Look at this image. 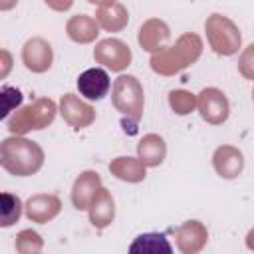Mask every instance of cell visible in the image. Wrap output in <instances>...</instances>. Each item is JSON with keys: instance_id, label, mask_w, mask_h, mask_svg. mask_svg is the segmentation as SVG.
<instances>
[{"instance_id": "cell-30", "label": "cell", "mask_w": 254, "mask_h": 254, "mask_svg": "<svg viewBox=\"0 0 254 254\" xmlns=\"http://www.w3.org/2000/svg\"><path fill=\"white\" fill-rule=\"evenodd\" d=\"M87 2H89V4H93V6H99V8H101V6H109V4H115L117 0H87Z\"/></svg>"}, {"instance_id": "cell-3", "label": "cell", "mask_w": 254, "mask_h": 254, "mask_svg": "<svg viewBox=\"0 0 254 254\" xmlns=\"http://www.w3.org/2000/svg\"><path fill=\"white\" fill-rule=\"evenodd\" d=\"M111 101L113 107L123 115V129L125 133L133 135L137 131V123L143 117L145 95L143 85L135 75L121 73L111 87Z\"/></svg>"}, {"instance_id": "cell-23", "label": "cell", "mask_w": 254, "mask_h": 254, "mask_svg": "<svg viewBox=\"0 0 254 254\" xmlns=\"http://www.w3.org/2000/svg\"><path fill=\"white\" fill-rule=\"evenodd\" d=\"M169 105L177 115H189L196 107V95L187 89H173L169 93Z\"/></svg>"}, {"instance_id": "cell-13", "label": "cell", "mask_w": 254, "mask_h": 254, "mask_svg": "<svg viewBox=\"0 0 254 254\" xmlns=\"http://www.w3.org/2000/svg\"><path fill=\"white\" fill-rule=\"evenodd\" d=\"M24 210H26V216L32 220V222H38V224H46L50 220H54L60 210H62V200L56 196V194H46V192H40V194H34L26 200L24 204Z\"/></svg>"}, {"instance_id": "cell-19", "label": "cell", "mask_w": 254, "mask_h": 254, "mask_svg": "<svg viewBox=\"0 0 254 254\" xmlns=\"http://www.w3.org/2000/svg\"><path fill=\"white\" fill-rule=\"evenodd\" d=\"M109 173L125 183H141L147 175V167L139 157H117L109 163Z\"/></svg>"}, {"instance_id": "cell-6", "label": "cell", "mask_w": 254, "mask_h": 254, "mask_svg": "<svg viewBox=\"0 0 254 254\" xmlns=\"http://www.w3.org/2000/svg\"><path fill=\"white\" fill-rule=\"evenodd\" d=\"M93 60L97 64H101L103 67L111 69V71H123L129 67L133 54L131 48L119 40V38H105L99 40L93 48Z\"/></svg>"}, {"instance_id": "cell-12", "label": "cell", "mask_w": 254, "mask_h": 254, "mask_svg": "<svg viewBox=\"0 0 254 254\" xmlns=\"http://www.w3.org/2000/svg\"><path fill=\"white\" fill-rule=\"evenodd\" d=\"M212 167L218 177L230 181L236 179L244 171V155L238 147L232 145H220L212 153Z\"/></svg>"}, {"instance_id": "cell-16", "label": "cell", "mask_w": 254, "mask_h": 254, "mask_svg": "<svg viewBox=\"0 0 254 254\" xmlns=\"http://www.w3.org/2000/svg\"><path fill=\"white\" fill-rule=\"evenodd\" d=\"M87 212H89V222L95 228H99V230L107 228L115 218V200H113L111 192L101 187L99 192L93 196Z\"/></svg>"}, {"instance_id": "cell-5", "label": "cell", "mask_w": 254, "mask_h": 254, "mask_svg": "<svg viewBox=\"0 0 254 254\" xmlns=\"http://www.w3.org/2000/svg\"><path fill=\"white\" fill-rule=\"evenodd\" d=\"M204 32L210 48L218 56H234L240 50L242 36L238 26L224 14H210L204 22Z\"/></svg>"}, {"instance_id": "cell-31", "label": "cell", "mask_w": 254, "mask_h": 254, "mask_svg": "<svg viewBox=\"0 0 254 254\" xmlns=\"http://www.w3.org/2000/svg\"><path fill=\"white\" fill-rule=\"evenodd\" d=\"M246 246L250 250H254V228H250V232L246 234Z\"/></svg>"}, {"instance_id": "cell-20", "label": "cell", "mask_w": 254, "mask_h": 254, "mask_svg": "<svg viewBox=\"0 0 254 254\" xmlns=\"http://www.w3.org/2000/svg\"><path fill=\"white\" fill-rule=\"evenodd\" d=\"M95 20H97L99 28H103L105 32H121L129 24V12L123 4L115 2V4H109V6L97 8Z\"/></svg>"}, {"instance_id": "cell-18", "label": "cell", "mask_w": 254, "mask_h": 254, "mask_svg": "<svg viewBox=\"0 0 254 254\" xmlns=\"http://www.w3.org/2000/svg\"><path fill=\"white\" fill-rule=\"evenodd\" d=\"M137 157L145 167H159L167 157V143L157 133H147L137 143Z\"/></svg>"}, {"instance_id": "cell-26", "label": "cell", "mask_w": 254, "mask_h": 254, "mask_svg": "<svg viewBox=\"0 0 254 254\" xmlns=\"http://www.w3.org/2000/svg\"><path fill=\"white\" fill-rule=\"evenodd\" d=\"M238 71L244 79L254 81V44L246 46L238 58Z\"/></svg>"}, {"instance_id": "cell-21", "label": "cell", "mask_w": 254, "mask_h": 254, "mask_svg": "<svg viewBox=\"0 0 254 254\" xmlns=\"http://www.w3.org/2000/svg\"><path fill=\"white\" fill-rule=\"evenodd\" d=\"M129 252H149V254L165 252V254H171L173 252V246L169 244V240L165 238V234L145 232V234H139L133 240V244L129 246Z\"/></svg>"}, {"instance_id": "cell-24", "label": "cell", "mask_w": 254, "mask_h": 254, "mask_svg": "<svg viewBox=\"0 0 254 254\" xmlns=\"http://www.w3.org/2000/svg\"><path fill=\"white\" fill-rule=\"evenodd\" d=\"M14 246H16V252H20V254H38L44 248V240L36 230L26 228L16 234Z\"/></svg>"}, {"instance_id": "cell-10", "label": "cell", "mask_w": 254, "mask_h": 254, "mask_svg": "<svg viewBox=\"0 0 254 254\" xmlns=\"http://www.w3.org/2000/svg\"><path fill=\"white\" fill-rule=\"evenodd\" d=\"M177 248L183 254H196L200 252L208 242V230L200 220H187L183 222L177 232Z\"/></svg>"}, {"instance_id": "cell-22", "label": "cell", "mask_w": 254, "mask_h": 254, "mask_svg": "<svg viewBox=\"0 0 254 254\" xmlns=\"http://www.w3.org/2000/svg\"><path fill=\"white\" fill-rule=\"evenodd\" d=\"M22 208H24V204L16 194L2 192L0 194V226L8 228L14 222H18L22 216Z\"/></svg>"}, {"instance_id": "cell-14", "label": "cell", "mask_w": 254, "mask_h": 254, "mask_svg": "<svg viewBox=\"0 0 254 254\" xmlns=\"http://www.w3.org/2000/svg\"><path fill=\"white\" fill-rule=\"evenodd\" d=\"M101 189V177L95 171H83L79 177L73 181L71 187V202L77 210H87L93 196Z\"/></svg>"}, {"instance_id": "cell-8", "label": "cell", "mask_w": 254, "mask_h": 254, "mask_svg": "<svg viewBox=\"0 0 254 254\" xmlns=\"http://www.w3.org/2000/svg\"><path fill=\"white\" fill-rule=\"evenodd\" d=\"M60 113H62L64 121L75 131L85 129L95 121V109L89 103H85L83 99H79L77 95H73V93H64L62 95Z\"/></svg>"}, {"instance_id": "cell-11", "label": "cell", "mask_w": 254, "mask_h": 254, "mask_svg": "<svg viewBox=\"0 0 254 254\" xmlns=\"http://www.w3.org/2000/svg\"><path fill=\"white\" fill-rule=\"evenodd\" d=\"M111 87L109 73L103 67H89L77 77V91L89 101H99L107 95Z\"/></svg>"}, {"instance_id": "cell-28", "label": "cell", "mask_w": 254, "mask_h": 254, "mask_svg": "<svg viewBox=\"0 0 254 254\" xmlns=\"http://www.w3.org/2000/svg\"><path fill=\"white\" fill-rule=\"evenodd\" d=\"M10 65H12V58H10V54H8V50H2V79L8 75V71H10Z\"/></svg>"}, {"instance_id": "cell-1", "label": "cell", "mask_w": 254, "mask_h": 254, "mask_svg": "<svg viewBox=\"0 0 254 254\" xmlns=\"http://www.w3.org/2000/svg\"><path fill=\"white\" fill-rule=\"evenodd\" d=\"M202 54V40L194 32L179 36L173 46H163L151 54V69L159 75H175L192 65Z\"/></svg>"}, {"instance_id": "cell-27", "label": "cell", "mask_w": 254, "mask_h": 254, "mask_svg": "<svg viewBox=\"0 0 254 254\" xmlns=\"http://www.w3.org/2000/svg\"><path fill=\"white\" fill-rule=\"evenodd\" d=\"M48 8H52L54 12H67L73 6V0H44Z\"/></svg>"}, {"instance_id": "cell-29", "label": "cell", "mask_w": 254, "mask_h": 254, "mask_svg": "<svg viewBox=\"0 0 254 254\" xmlns=\"http://www.w3.org/2000/svg\"><path fill=\"white\" fill-rule=\"evenodd\" d=\"M16 4H18V0H0V10H2V12H8V10H12Z\"/></svg>"}, {"instance_id": "cell-7", "label": "cell", "mask_w": 254, "mask_h": 254, "mask_svg": "<svg viewBox=\"0 0 254 254\" xmlns=\"http://www.w3.org/2000/svg\"><path fill=\"white\" fill-rule=\"evenodd\" d=\"M196 109L210 125H222L230 115V103L218 87H204L196 95Z\"/></svg>"}, {"instance_id": "cell-2", "label": "cell", "mask_w": 254, "mask_h": 254, "mask_svg": "<svg viewBox=\"0 0 254 254\" xmlns=\"http://www.w3.org/2000/svg\"><path fill=\"white\" fill-rule=\"evenodd\" d=\"M0 165L14 177L36 175L44 165V149L22 135L6 137L0 145Z\"/></svg>"}, {"instance_id": "cell-15", "label": "cell", "mask_w": 254, "mask_h": 254, "mask_svg": "<svg viewBox=\"0 0 254 254\" xmlns=\"http://www.w3.org/2000/svg\"><path fill=\"white\" fill-rule=\"evenodd\" d=\"M169 38H171V30L159 18H149L147 22H143L141 28H139V34H137L139 46L145 52H151V54L157 52V50H161L167 44Z\"/></svg>"}, {"instance_id": "cell-25", "label": "cell", "mask_w": 254, "mask_h": 254, "mask_svg": "<svg viewBox=\"0 0 254 254\" xmlns=\"http://www.w3.org/2000/svg\"><path fill=\"white\" fill-rule=\"evenodd\" d=\"M0 97H2V111H0V117L6 119L10 111H14V109L20 107V103H22V93H20L16 87L4 85L2 91H0Z\"/></svg>"}, {"instance_id": "cell-9", "label": "cell", "mask_w": 254, "mask_h": 254, "mask_svg": "<svg viewBox=\"0 0 254 254\" xmlns=\"http://www.w3.org/2000/svg\"><path fill=\"white\" fill-rule=\"evenodd\" d=\"M22 62L32 73H44L52 67L54 52L44 38H30L22 48Z\"/></svg>"}, {"instance_id": "cell-17", "label": "cell", "mask_w": 254, "mask_h": 254, "mask_svg": "<svg viewBox=\"0 0 254 254\" xmlns=\"http://www.w3.org/2000/svg\"><path fill=\"white\" fill-rule=\"evenodd\" d=\"M65 34L75 44H91L99 34V24L87 14H75L67 20Z\"/></svg>"}, {"instance_id": "cell-4", "label": "cell", "mask_w": 254, "mask_h": 254, "mask_svg": "<svg viewBox=\"0 0 254 254\" xmlns=\"http://www.w3.org/2000/svg\"><path fill=\"white\" fill-rule=\"evenodd\" d=\"M56 113H58V107H56L54 99L38 97L34 103L14 111V115L8 117L6 125L12 135H26L30 131H40V129L52 125Z\"/></svg>"}, {"instance_id": "cell-32", "label": "cell", "mask_w": 254, "mask_h": 254, "mask_svg": "<svg viewBox=\"0 0 254 254\" xmlns=\"http://www.w3.org/2000/svg\"><path fill=\"white\" fill-rule=\"evenodd\" d=\"M252 101H254V89H252Z\"/></svg>"}]
</instances>
